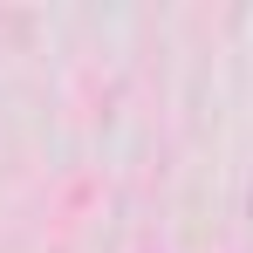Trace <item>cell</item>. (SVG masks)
<instances>
[]
</instances>
